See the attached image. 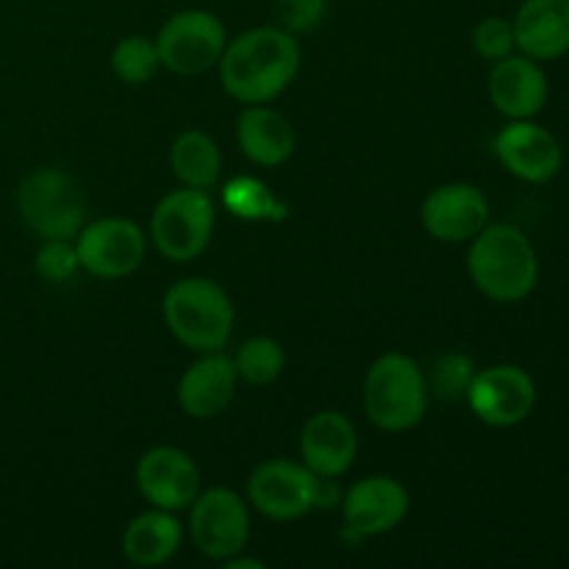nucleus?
Returning <instances> with one entry per match:
<instances>
[{"label":"nucleus","mask_w":569,"mask_h":569,"mask_svg":"<svg viewBox=\"0 0 569 569\" xmlns=\"http://www.w3.org/2000/svg\"><path fill=\"white\" fill-rule=\"evenodd\" d=\"M300 70V42L276 26L250 28L226 44L220 59L222 89L244 106L270 103Z\"/></svg>","instance_id":"obj_1"},{"label":"nucleus","mask_w":569,"mask_h":569,"mask_svg":"<svg viewBox=\"0 0 569 569\" xmlns=\"http://www.w3.org/2000/svg\"><path fill=\"white\" fill-rule=\"evenodd\" d=\"M467 272L478 292L495 303H520L539 281V259L531 239L517 226H483L470 239Z\"/></svg>","instance_id":"obj_2"},{"label":"nucleus","mask_w":569,"mask_h":569,"mask_svg":"<svg viewBox=\"0 0 569 569\" xmlns=\"http://www.w3.org/2000/svg\"><path fill=\"white\" fill-rule=\"evenodd\" d=\"M428 395L426 372L411 356L383 353L367 370L361 403L372 426L387 433H403L426 420Z\"/></svg>","instance_id":"obj_3"},{"label":"nucleus","mask_w":569,"mask_h":569,"mask_svg":"<svg viewBox=\"0 0 569 569\" xmlns=\"http://www.w3.org/2000/svg\"><path fill=\"white\" fill-rule=\"evenodd\" d=\"M164 322L172 337L192 353H217L233 333V303L209 278H183L164 295Z\"/></svg>","instance_id":"obj_4"},{"label":"nucleus","mask_w":569,"mask_h":569,"mask_svg":"<svg viewBox=\"0 0 569 569\" xmlns=\"http://www.w3.org/2000/svg\"><path fill=\"white\" fill-rule=\"evenodd\" d=\"M17 211L42 239H76L87 226V198L81 187L56 167L28 172L17 187Z\"/></svg>","instance_id":"obj_5"},{"label":"nucleus","mask_w":569,"mask_h":569,"mask_svg":"<svg viewBox=\"0 0 569 569\" xmlns=\"http://www.w3.org/2000/svg\"><path fill=\"white\" fill-rule=\"evenodd\" d=\"M214 200L209 189L181 187L164 194L150 217V239L170 261H192L209 248L214 237Z\"/></svg>","instance_id":"obj_6"},{"label":"nucleus","mask_w":569,"mask_h":569,"mask_svg":"<svg viewBox=\"0 0 569 569\" xmlns=\"http://www.w3.org/2000/svg\"><path fill=\"white\" fill-rule=\"evenodd\" d=\"M228 37L217 14L206 9H183L161 26L156 37L161 67L176 76H200L220 64Z\"/></svg>","instance_id":"obj_7"},{"label":"nucleus","mask_w":569,"mask_h":569,"mask_svg":"<svg viewBox=\"0 0 569 569\" xmlns=\"http://www.w3.org/2000/svg\"><path fill=\"white\" fill-rule=\"evenodd\" d=\"M189 537L194 548L214 561H228L248 548L250 511L233 489L214 487L189 506Z\"/></svg>","instance_id":"obj_8"},{"label":"nucleus","mask_w":569,"mask_h":569,"mask_svg":"<svg viewBox=\"0 0 569 569\" xmlns=\"http://www.w3.org/2000/svg\"><path fill=\"white\" fill-rule=\"evenodd\" d=\"M81 270L103 281H120L139 270L148 253V239L137 222L126 217H103L87 222L76 237Z\"/></svg>","instance_id":"obj_9"},{"label":"nucleus","mask_w":569,"mask_h":569,"mask_svg":"<svg viewBox=\"0 0 569 569\" xmlns=\"http://www.w3.org/2000/svg\"><path fill=\"white\" fill-rule=\"evenodd\" d=\"M320 476L303 461L270 459L256 467L248 478V500L259 515L270 520H300L317 509Z\"/></svg>","instance_id":"obj_10"},{"label":"nucleus","mask_w":569,"mask_h":569,"mask_svg":"<svg viewBox=\"0 0 569 569\" xmlns=\"http://www.w3.org/2000/svg\"><path fill=\"white\" fill-rule=\"evenodd\" d=\"M537 403V383L522 367L495 365L478 370L467 392V406L492 428H511L528 420Z\"/></svg>","instance_id":"obj_11"},{"label":"nucleus","mask_w":569,"mask_h":569,"mask_svg":"<svg viewBox=\"0 0 569 569\" xmlns=\"http://www.w3.org/2000/svg\"><path fill=\"white\" fill-rule=\"evenodd\" d=\"M137 487L153 509L178 515L200 495V470L187 450L159 445L137 461Z\"/></svg>","instance_id":"obj_12"},{"label":"nucleus","mask_w":569,"mask_h":569,"mask_svg":"<svg viewBox=\"0 0 569 569\" xmlns=\"http://www.w3.org/2000/svg\"><path fill=\"white\" fill-rule=\"evenodd\" d=\"M409 489L389 476L361 478L342 498L345 526L353 537L370 539L395 531L409 515Z\"/></svg>","instance_id":"obj_13"},{"label":"nucleus","mask_w":569,"mask_h":569,"mask_svg":"<svg viewBox=\"0 0 569 569\" xmlns=\"http://www.w3.org/2000/svg\"><path fill=\"white\" fill-rule=\"evenodd\" d=\"M420 220L439 242H470L489 226V200L472 183H445L422 200Z\"/></svg>","instance_id":"obj_14"},{"label":"nucleus","mask_w":569,"mask_h":569,"mask_svg":"<svg viewBox=\"0 0 569 569\" xmlns=\"http://www.w3.org/2000/svg\"><path fill=\"white\" fill-rule=\"evenodd\" d=\"M495 156L511 176L528 183H545L556 178L565 161L559 139L531 120H511L495 137Z\"/></svg>","instance_id":"obj_15"},{"label":"nucleus","mask_w":569,"mask_h":569,"mask_svg":"<svg viewBox=\"0 0 569 569\" xmlns=\"http://www.w3.org/2000/svg\"><path fill=\"white\" fill-rule=\"evenodd\" d=\"M359 453V433L342 411H317L300 431V461L320 478H342Z\"/></svg>","instance_id":"obj_16"},{"label":"nucleus","mask_w":569,"mask_h":569,"mask_svg":"<svg viewBox=\"0 0 569 569\" xmlns=\"http://www.w3.org/2000/svg\"><path fill=\"white\" fill-rule=\"evenodd\" d=\"M237 381L233 359H228L222 350L200 353V359L189 365L178 381V406L192 420H214L237 395Z\"/></svg>","instance_id":"obj_17"},{"label":"nucleus","mask_w":569,"mask_h":569,"mask_svg":"<svg viewBox=\"0 0 569 569\" xmlns=\"http://www.w3.org/2000/svg\"><path fill=\"white\" fill-rule=\"evenodd\" d=\"M489 100L509 120H531L548 103V78L539 61L506 56L489 72Z\"/></svg>","instance_id":"obj_18"},{"label":"nucleus","mask_w":569,"mask_h":569,"mask_svg":"<svg viewBox=\"0 0 569 569\" xmlns=\"http://www.w3.org/2000/svg\"><path fill=\"white\" fill-rule=\"evenodd\" d=\"M515 42L533 61H553L569 53V0H526L517 9Z\"/></svg>","instance_id":"obj_19"},{"label":"nucleus","mask_w":569,"mask_h":569,"mask_svg":"<svg viewBox=\"0 0 569 569\" xmlns=\"http://www.w3.org/2000/svg\"><path fill=\"white\" fill-rule=\"evenodd\" d=\"M237 139L242 153L259 167H281L295 153V128L281 111L264 103L244 106L237 117Z\"/></svg>","instance_id":"obj_20"},{"label":"nucleus","mask_w":569,"mask_h":569,"mask_svg":"<svg viewBox=\"0 0 569 569\" xmlns=\"http://www.w3.org/2000/svg\"><path fill=\"white\" fill-rule=\"evenodd\" d=\"M183 526L176 511L150 509L122 531V553L137 567H161L181 550Z\"/></svg>","instance_id":"obj_21"},{"label":"nucleus","mask_w":569,"mask_h":569,"mask_svg":"<svg viewBox=\"0 0 569 569\" xmlns=\"http://www.w3.org/2000/svg\"><path fill=\"white\" fill-rule=\"evenodd\" d=\"M170 167L183 187L211 189L220 181V148H217V142L209 133L183 131L170 148Z\"/></svg>","instance_id":"obj_22"},{"label":"nucleus","mask_w":569,"mask_h":569,"mask_svg":"<svg viewBox=\"0 0 569 569\" xmlns=\"http://www.w3.org/2000/svg\"><path fill=\"white\" fill-rule=\"evenodd\" d=\"M222 206L231 211L239 220H283L287 217V206L270 192L267 183H261L259 178H233L231 183H226L222 189Z\"/></svg>","instance_id":"obj_23"},{"label":"nucleus","mask_w":569,"mask_h":569,"mask_svg":"<svg viewBox=\"0 0 569 569\" xmlns=\"http://www.w3.org/2000/svg\"><path fill=\"white\" fill-rule=\"evenodd\" d=\"M283 367H287V353L272 337L248 339L233 356V370L250 387H270L283 376Z\"/></svg>","instance_id":"obj_24"},{"label":"nucleus","mask_w":569,"mask_h":569,"mask_svg":"<svg viewBox=\"0 0 569 569\" xmlns=\"http://www.w3.org/2000/svg\"><path fill=\"white\" fill-rule=\"evenodd\" d=\"M111 70L122 83L142 87V83L153 81L156 72L161 70L159 48L148 37H139V33L120 39L114 53H111Z\"/></svg>","instance_id":"obj_25"},{"label":"nucleus","mask_w":569,"mask_h":569,"mask_svg":"<svg viewBox=\"0 0 569 569\" xmlns=\"http://www.w3.org/2000/svg\"><path fill=\"white\" fill-rule=\"evenodd\" d=\"M476 372L478 367L470 356L465 353L439 356L431 367V376H426L428 392L437 395L439 400H448V403H459V400H467V392H470Z\"/></svg>","instance_id":"obj_26"},{"label":"nucleus","mask_w":569,"mask_h":569,"mask_svg":"<svg viewBox=\"0 0 569 569\" xmlns=\"http://www.w3.org/2000/svg\"><path fill=\"white\" fill-rule=\"evenodd\" d=\"M33 270L48 283H67L81 270L76 239H42V248L33 256Z\"/></svg>","instance_id":"obj_27"},{"label":"nucleus","mask_w":569,"mask_h":569,"mask_svg":"<svg viewBox=\"0 0 569 569\" xmlns=\"http://www.w3.org/2000/svg\"><path fill=\"white\" fill-rule=\"evenodd\" d=\"M472 48L481 59L487 61H500L506 56L515 53L517 42H515V28H511L509 20L503 17H487L476 26L472 31Z\"/></svg>","instance_id":"obj_28"},{"label":"nucleus","mask_w":569,"mask_h":569,"mask_svg":"<svg viewBox=\"0 0 569 569\" xmlns=\"http://www.w3.org/2000/svg\"><path fill=\"white\" fill-rule=\"evenodd\" d=\"M326 9L328 0H278V14H281L283 28L292 33H306L320 26Z\"/></svg>","instance_id":"obj_29"},{"label":"nucleus","mask_w":569,"mask_h":569,"mask_svg":"<svg viewBox=\"0 0 569 569\" xmlns=\"http://www.w3.org/2000/svg\"><path fill=\"white\" fill-rule=\"evenodd\" d=\"M226 567H228V569H264V565H261V561H256V559H242V553L233 556V559H228Z\"/></svg>","instance_id":"obj_30"}]
</instances>
